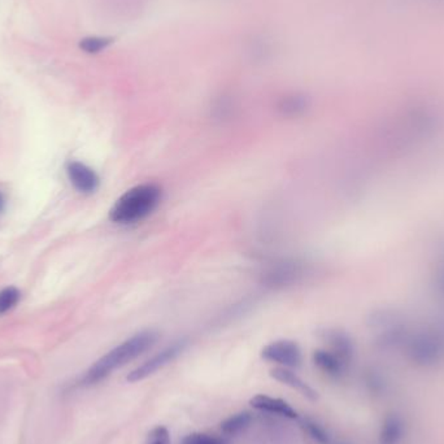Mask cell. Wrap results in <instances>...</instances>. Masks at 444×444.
I'll return each mask as SVG.
<instances>
[{
  "label": "cell",
  "mask_w": 444,
  "mask_h": 444,
  "mask_svg": "<svg viewBox=\"0 0 444 444\" xmlns=\"http://www.w3.org/2000/svg\"><path fill=\"white\" fill-rule=\"evenodd\" d=\"M313 361L316 367L332 378H339L344 373L349 362L342 359L332 351L319 350L313 355Z\"/></svg>",
  "instance_id": "cell-8"
},
{
  "label": "cell",
  "mask_w": 444,
  "mask_h": 444,
  "mask_svg": "<svg viewBox=\"0 0 444 444\" xmlns=\"http://www.w3.org/2000/svg\"><path fill=\"white\" fill-rule=\"evenodd\" d=\"M20 291L16 287H7L0 291V314L8 312L19 303Z\"/></svg>",
  "instance_id": "cell-15"
},
{
  "label": "cell",
  "mask_w": 444,
  "mask_h": 444,
  "mask_svg": "<svg viewBox=\"0 0 444 444\" xmlns=\"http://www.w3.org/2000/svg\"><path fill=\"white\" fill-rule=\"evenodd\" d=\"M252 422V415L248 412H240L230 416L221 424V431L225 435H238L245 431Z\"/></svg>",
  "instance_id": "cell-11"
},
{
  "label": "cell",
  "mask_w": 444,
  "mask_h": 444,
  "mask_svg": "<svg viewBox=\"0 0 444 444\" xmlns=\"http://www.w3.org/2000/svg\"><path fill=\"white\" fill-rule=\"evenodd\" d=\"M114 39L109 37H87L79 42V48L87 54H98L109 47Z\"/></svg>",
  "instance_id": "cell-14"
},
{
  "label": "cell",
  "mask_w": 444,
  "mask_h": 444,
  "mask_svg": "<svg viewBox=\"0 0 444 444\" xmlns=\"http://www.w3.org/2000/svg\"><path fill=\"white\" fill-rule=\"evenodd\" d=\"M250 404L256 411L272 413L277 416L286 417L290 420L298 418V412L290 406L287 401L278 397H268V395H256L250 400Z\"/></svg>",
  "instance_id": "cell-6"
},
{
  "label": "cell",
  "mask_w": 444,
  "mask_h": 444,
  "mask_svg": "<svg viewBox=\"0 0 444 444\" xmlns=\"http://www.w3.org/2000/svg\"><path fill=\"white\" fill-rule=\"evenodd\" d=\"M270 377L275 379V381H278V382H281V383H284L286 386L293 388L295 391H298L300 395L307 397L311 401H316L319 399L317 391L289 368L273 369L270 372Z\"/></svg>",
  "instance_id": "cell-7"
},
{
  "label": "cell",
  "mask_w": 444,
  "mask_h": 444,
  "mask_svg": "<svg viewBox=\"0 0 444 444\" xmlns=\"http://www.w3.org/2000/svg\"><path fill=\"white\" fill-rule=\"evenodd\" d=\"M162 198V190L155 183H142L128 190L116 200L109 218L116 224H134L150 216Z\"/></svg>",
  "instance_id": "cell-2"
},
{
  "label": "cell",
  "mask_w": 444,
  "mask_h": 444,
  "mask_svg": "<svg viewBox=\"0 0 444 444\" xmlns=\"http://www.w3.org/2000/svg\"><path fill=\"white\" fill-rule=\"evenodd\" d=\"M144 444H171L168 429L164 426H158V427L152 429L147 435V439H146Z\"/></svg>",
  "instance_id": "cell-17"
},
{
  "label": "cell",
  "mask_w": 444,
  "mask_h": 444,
  "mask_svg": "<svg viewBox=\"0 0 444 444\" xmlns=\"http://www.w3.org/2000/svg\"><path fill=\"white\" fill-rule=\"evenodd\" d=\"M302 275V269L298 264H284L278 266L268 275V280L270 284H290L296 277Z\"/></svg>",
  "instance_id": "cell-12"
},
{
  "label": "cell",
  "mask_w": 444,
  "mask_h": 444,
  "mask_svg": "<svg viewBox=\"0 0 444 444\" xmlns=\"http://www.w3.org/2000/svg\"><path fill=\"white\" fill-rule=\"evenodd\" d=\"M404 427L403 422L397 417H388L382 426V431L379 436L381 444H399L403 439Z\"/></svg>",
  "instance_id": "cell-9"
},
{
  "label": "cell",
  "mask_w": 444,
  "mask_h": 444,
  "mask_svg": "<svg viewBox=\"0 0 444 444\" xmlns=\"http://www.w3.org/2000/svg\"><path fill=\"white\" fill-rule=\"evenodd\" d=\"M302 426L305 433L309 435L316 443L330 444V435L328 433V430L320 425L317 421L311 418H303Z\"/></svg>",
  "instance_id": "cell-13"
},
{
  "label": "cell",
  "mask_w": 444,
  "mask_h": 444,
  "mask_svg": "<svg viewBox=\"0 0 444 444\" xmlns=\"http://www.w3.org/2000/svg\"><path fill=\"white\" fill-rule=\"evenodd\" d=\"M186 347H187V340L186 339L177 340V342L171 343L164 350L153 355L151 359L144 361L142 365H139L138 368L130 372L126 377V381L130 383H137L143 379L151 377L152 374H155L158 370L167 367L171 361L177 359L181 353L186 350Z\"/></svg>",
  "instance_id": "cell-3"
},
{
  "label": "cell",
  "mask_w": 444,
  "mask_h": 444,
  "mask_svg": "<svg viewBox=\"0 0 444 444\" xmlns=\"http://www.w3.org/2000/svg\"><path fill=\"white\" fill-rule=\"evenodd\" d=\"M308 99L302 94L286 95L278 102V109L286 116L303 114L308 108Z\"/></svg>",
  "instance_id": "cell-10"
},
{
  "label": "cell",
  "mask_w": 444,
  "mask_h": 444,
  "mask_svg": "<svg viewBox=\"0 0 444 444\" xmlns=\"http://www.w3.org/2000/svg\"><path fill=\"white\" fill-rule=\"evenodd\" d=\"M66 173L72 185L82 194H94L99 189V176L84 162L70 161L66 165Z\"/></svg>",
  "instance_id": "cell-5"
},
{
  "label": "cell",
  "mask_w": 444,
  "mask_h": 444,
  "mask_svg": "<svg viewBox=\"0 0 444 444\" xmlns=\"http://www.w3.org/2000/svg\"><path fill=\"white\" fill-rule=\"evenodd\" d=\"M265 361L282 365L284 368H299L302 365V350L293 340H275L261 351Z\"/></svg>",
  "instance_id": "cell-4"
},
{
  "label": "cell",
  "mask_w": 444,
  "mask_h": 444,
  "mask_svg": "<svg viewBox=\"0 0 444 444\" xmlns=\"http://www.w3.org/2000/svg\"><path fill=\"white\" fill-rule=\"evenodd\" d=\"M181 444H230L225 438H220L206 433H192L186 435Z\"/></svg>",
  "instance_id": "cell-16"
},
{
  "label": "cell",
  "mask_w": 444,
  "mask_h": 444,
  "mask_svg": "<svg viewBox=\"0 0 444 444\" xmlns=\"http://www.w3.org/2000/svg\"><path fill=\"white\" fill-rule=\"evenodd\" d=\"M6 208V198H4V195L0 192V213L4 210Z\"/></svg>",
  "instance_id": "cell-18"
},
{
  "label": "cell",
  "mask_w": 444,
  "mask_h": 444,
  "mask_svg": "<svg viewBox=\"0 0 444 444\" xmlns=\"http://www.w3.org/2000/svg\"><path fill=\"white\" fill-rule=\"evenodd\" d=\"M159 334L153 330H144L132 335L125 340L114 350L105 353L98 360L91 368L87 370L84 378L85 385H96L111 376L114 370L123 368L132 360L141 356L146 351L150 350L156 343Z\"/></svg>",
  "instance_id": "cell-1"
}]
</instances>
